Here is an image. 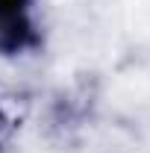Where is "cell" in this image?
<instances>
[{
	"label": "cell",
	"instance_id": "6da1fadb",
	"mask_svg": "<svg viewBox=\"0 0 150 153\" xmlns=\"http://www.w3.org/2000/svg\"><path fill=\"white\" fill-rule=\"evenodd\" d=\"M27 0H0V47L6 53L21 50L33 41V30L24 18Z\"/></svg>",
	"mask_w": 150,
	"mask_h": 153
}]
</instances>
